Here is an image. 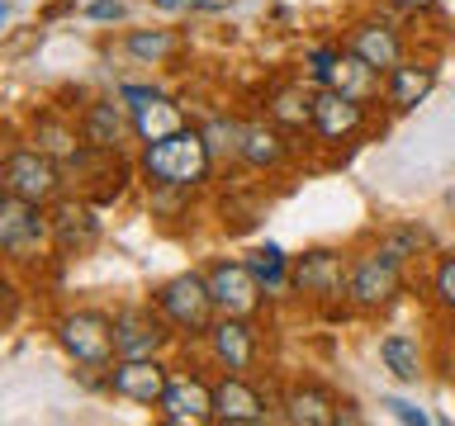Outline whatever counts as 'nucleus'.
<instances>
[{"label": "nucleus", "mask_w": 455, "mask_h": 426, "mask_svg": "<svg viewBox=\"0 0 455 426\" xmlns=\"http://www.w3.org/2000/svg\"><path fill=\"white\" fill-rule=\"evenodd\" d=\"M213 152L204 142V128L185 123L180 133L138 142V176L148 185H176V190H199L213 176Z\"/></svg>", "instance_id": "obj_1"}, {"label": "nucleus", "mask_w": 455, "mask_h": 426, "mask_svg": "<svg viewBox=\"0 0 455 426\" xmlns=\"http://www.w3.org/2000/svg\"><path fill=\"white\" fill-rule=\"evenodd\" d=\"M403 256L389 251L384 241L355 251L351 256V280H347V308L361 312V318H375V312L394 308V298L403 294Z\"/></svg>", "instance_id": "obj_2"}, {"label": "nucleus", "mask_w": 455, "mask_h": 426, "mask_svg": "<svg viewBox=\"0 0 455 426\" xmlns=\"http://www.w3.org/2000/svg\"><path fill=\"white\" fill-rule=\"evenodd\" d=\"M0 194H14L24 204H43L52 209L67 194V176L62 162L48 152H38L34 142H10V152L0 156Z\"/></svg>", "instance_id": "obj_3"}, {"label": "nucleus", "mask_w": 455, "mask_h": 426, "mask_svg": "<svg viewBox=\"0 0 455 426\" xmlns=\"http://www.w3.org/2000/svg\"><path fill=\"white\" fill-rule=\"evenodd\" d=\"M0 251H5L10 270L43 265L52 256V209L0 194Z\"/></svg>", "instance_id": "obj_4"}, {"label": "nucleus", "mask_w": 455, "mask_h": 426, "mask_svg": "<svg viewBox=\"0 0 455 426\" xmlns=\"http://www.w3.org/2000/svg\"><path fill=\"white\" fill-rule=\"evenodd\" d=\"M152 304L166 312V322L176 327L185 341L209 336V327L219 322V304H213V294H209L204 270H185V275L162 280L152 289Z\"/></svg>", "instance_id": "obj_5"}, {"label": "nucleus", "mask_w": 455, "mask_h": 426, "mask_svg": "<svg viewBox=\"0 0 455 426\" xmlns=\"http://www.w3.org/2000/svg\"><path fill=\"white\" fill-rule=\"evenodd\" d=\"M52 336H57V346L67 351L71 365L109 369L114 360H119V346H114V312H105V308H67V312H57Z\"/></svg>", "instance_id": "obj_6"}, {"label": "nucleus", "mask_w": 455, "mask_h": 426, "mask_svg": "<svg viewBox=\"0 0 455 426\" xmlns=\"http://www.w3.org/2000/svg\"><path fill=\"white\" fill-rule=\"evenodd\" d=\"M347 280H351V256L327 251V247L294 256V270H290V289L318 312H327V318H337L347 308Z\"/></svg>", "instance_id": "obj_7"}, {"label": "nucleus", "mask_w": 455, "mask_h": 426, "mask_svg": "<svg viewBox=\"0 0 455 426\" xmlns=\"http://www.w3.org/2000/svg\"><path fill=\"white\" fill-rule=\"evenodd\" d=\"M180 332L166 322V312L152 304H119L114 308V346L119 360H142V355H166V346Z\"/></svg>", "instance_id": "obj_8"}, {"label": "nucleus", "mask_w": 455, "mask_h": 426, "mask_svg": "<svg viewBox=\"0 0 455 426\" xmlns=\"http://www.w3.org/2000/svg\"><path fill=\"white\" fill-rule=\"evenodd\" d=\"M204 280H209V294L219 304V318H261L266 308V289L261 280L251 275L247 261H233V256H213L204 265Z\"/></svg>", "instance_id": "obj_9"}, {"label": "nucleus", "mask_w": 455, "mask_h": 426, "mask_svg": "<svg viewBox=\"0 0 455 426\" xmlns=\"http://www.w3.org/2000/svg\"><path fill=\"white\" fill-rule=\"evenodd\" d=\"M100 233H105L100 204H91V199H81V194H62L52 204V256L57 261H81V256H91Z\"/></svg>", "instance_id": "obj_10"}, {"label": "nucleus", "mask_w": 455, "mask_h": 426, "mask_svg": "<svg viewBox=\"0 0 455 426\" xmlns=\"http://www.w3.org/2000/svg\"><path fill=\"white\" fill-rule=\"evenodd\" d=\"M119 99L133 114V133L138 142H156V138H171L185 128V105L180 99L162 95L156 85H138V81H124L119 85Z\"/></svg>", "instance_id": "obj_11"}, {"label": "nucleus", "mask_w": 455, "mask_h": 426, "mask_svg": "<svg viewBox=\"0 0 455 426\" xmlns=\"http://www.w3.org/2000/svg\"><path fill=\"white\" fill-rule=\"evenodd\" d=\"M204 346L223 375H251L261 360V327H256V318H219L209 327Z\"/></svg>", "instance_id": "obj_12"}, {"label": "nucleus", "mask_w": 455, "mask_h": 426, "mask_svg": "<svg viewBox=\"0 0 455 426\" xmlns=\"http://www.w3.org/2000/svg\"><path fill=\"white\" fill-rule=\"evenodd\" d=\"M365 128H370V105L332 91V85H318V95H313V133H318V142L341 147V142H355Z\"/></svg>", "instance_id": "obj_13"}, {"label": "nucleus", "mask_w": 455, "mask_h": 426, "mask_svg": "<svg viewBox=\"0 0 455 426\" xmlns=\"http://www.w3.org/2000/svg\"><path fill=\"white\" fill-rule=\"evenodd\" d=\"M341 43H347L355 57H365L375 71H384V76H389V71L408 57V38L394 28L389 14H365V20H351L347 34H341Z\"/></svg>", "instance_id": "obj_14"}, {"label": "nucleus", "mask_w": 455, "mask_h": 426, "mask_svg": "<svg viewBox=\"0 0 455 426\" xmlns=\"http://www.w3.org/2000/svg\"><path fill=\"white\" fill-rule=\"evenodd\" d=\"M156 417L166 426H204L213 422V383L195 369H176L156 403Z\"/></svg>", "instance_id": "obj_15"}, {"label": "nucleus", "mask_w": 455, "mask_h": 426, "mask_svg": "<svg viewBox=\"0 0 455 426\" xmlns=\"http://www.w3.org/2000/svg\"><path fill=\"white\" fill-rule=\"evenodd\" d=\"M171 369L162 355H142V360H114L109 365V393L114 398H128V403L138 407H156L171 383Z\"/></svg>", "instance_id": "obj_16"}, {"label": "nucleus", "mask_w": 455, "mask_h": 426, "mask_svg": "<svg viewBox=\"0 0 455 426\" xmlns=\"http://www.w3.org/2000/svg\"><path fill=\"white\" fill-rule=\"evenodd\" d=\"M81 138L91 142V147H100V152H124L128 142H138V133H133V114H128V105L119 95H100V99H91V105L81 109Z\"/></svg>", "instance_id": "obj_17"}, {"label": "nucleus", "mask_w": 455, "mask_h": 426, "mask_svg": "<svg viewBox=\"0 0 455 426\" xmlns=\"http://www.w3.org/2000/svg\"><path fill=\"white\" fill-rule=\"evenodd\" d=\"M213 422H223V426H261V422H270V403L251 383V375H223L219 383H213Z\"/></svg>", "instance_id": "obj_18"}, {"label": "nucleus", "mask_w": 455, "mask_h": 426, "mask_svg": "<svg viewBox=\"0 0 455 426\" xmlns=\"http://www.w3.org/2000/svg\"><path fill=\"white\" fill-rule=\"evenodd\" d=\"M341 398L318 379H294L280 398V417L290 426H337L341 422Z\"/></svg>", "instance_id": "obj_19"}, {"label": "nucleus", "mask_w": 455, "mask_h": 426, "mask_svg": "<svg viewBox=\"0 0 455 426\" xmlns=\"http://www.w3.org/2000/svg\"><path fill=\"white\" fill-rule=\"evenodd\" d=\"M294 142L275 119H247L242 123V166L261 170V176H275V170L290 166Z\"/></svg>", "instance_id": "obj_20"}, {"label": "nucleus", "mask_w": 455, "mask_h": 426, "mask_svg": "<svg viewBox=\"0 0 455 426\" xmlns=\"http://www.w3.org/2000/svg\"><path fill=\"white\" fill-rule=\"evenodd\" d=\"M313 95H318L313 81H270L261 95L266 119H275L284 133H313Z\"/></svg>", "instance_id": "obj_21"}, {"label": "nucleus", "mask_w": 455, "mask_h": 426, "mask_svg": "<svg viewBox=\"0 0 455 426\" xmlns=\"http://www.w3.org/2000/svg\"><path fill=\"white\" fill-rule=\"evenodd\" d=\"M432 85H436V67L427 62V57H403V62L384 76V105H389V114H412L427 95H432Z\"/></svg>", "instance_id": "obj_22"}, {"label": "nucleus", "mask_w": 455, "mask_h": 426, "mask_svg": "<svg viewBox=\"0 0 455 426\" xmlns=\"http://www.w3.org/2000/svg\"><path fill=\"white\" fill-rule=\"evenodd\" d=\"M323 85H332V91L361 99V105H379V99H384V71H375L365 57H355L347 43H341V52H337V62H332V71H327Z\"/></svg>", "instance_id": "obj_23"}, {"label": "nucleus", "mask_w": 455, "mask_h": 426, "mask_svg": "<svg viewBox=\"0 0 455 426\" xmlns=\"http://www.w3.org/2000/svg\"><path fill=\"white\" fill-rule=\"evenodd\" d=\"M28 142H34L38 152L57 156V162H67V156H76L85 147L81 123H71V119H62V114H52V109L34 114V123H28Z\"/></svg>", "instance_id": "obj_24"}, {"label": "nucleus", "mask_w": 455, "mask_h": 426, "mask_svg": "<svg viewBox=\"0 0 455 426\" xmlns=\"http://www.w3.org/2000/svg\"><path fill=\"white\" fill-rule=\"evenodd\" d=\"M180 48H185V38L176 34V28H128L124 34V52L133 57V62H142V67L176 62Z\"/></svg>", "instance_id": "obj_25"}, {"label": "nucleus", "mask_w": 455, "mask_h": 426, "mask_svg": "<svg viewBox=\"0 0 455 426\" xmlns=\"http://www.w3.org/2000/svg\"><path fill=\"white\" fill-rule=\"evenodd\" d=\"M379 365L389 369L398 383H418V379L427 375L422 346H418L408 332H384V336H379Z\"/></svg>", "instance_id": "obj_26"}, {"label": "nucleus", "mask_w": 455, "mask_h": 426, "mask_svg": "<svg viewBox=\"0 0 455 426\" xmlns=\"http://www.w3.org/2000/svg\"><path fill=\"white\" fill-rule=\"evenodd\" d=\"M247 265L251 275L261 280V289L270 298L290 294V270H294V256H284V247H275V241H261V247L247 251Z\"/></svg>", "instance_id": "obj_27"}, {"label": "nucleus", "mask_w": 455, "mask_h": 426, "mask_svg": "<svg viewBox=\"0 0 455 426\" xmlns=\"http://www.w3.org/2000/svg\"><path fill=\"white\" fill-rule=\"evenodd\" d=\"M204 128V142L213 152V162L219 166H242V119H233V114H213Z\"/></svg>", "instance_id": "obj_28"}, {"label": "nucleus", "mask_w": 455, "mask_h": 426, "mask_svg": "<svg viewBox=\"0 0 455 426\" xmlns=\"http://www.w3.org/2000/svg\"><path fill=\"white\" fill-rule=\"evenodd\" d=\"M432 304L446 312V318H455V251L446 256H436V265H432Z\"/></svg>", "instance_id": "obj_29"}, {"label": "nucleus", "mask_w": 455, "mask_h": 426, "mask_svg": "<svg viewBox=\"0 0 455 426\" xmlns=\"http://www.w3.org/2000/svg\"><path fill=\"white\" fill-rule=\"evenodd\" d=\"M379 241H384L389 251H398L403 261H412V256H422L427 247H432V237H427L422 227H408V223H398V227H384V233H379Z\"/></svg>", "instance_id": "obj_30"}, {"label": "nucleus", "mask_w": 455, "mask_h": 426, "mask_svg": "<svg viewBox=\"0 0 455 426\" xmlns=\"http://www.w3.org/2000/svg\"><path fill=\"white\" fill-rule=\"evenodd\" d=\"M337 52H341V43H313V48H304V81H313V85H323L327 81V71H332V62H337Z\"/></svg>", "instance_id": "obj_31"}, {"label": "nucleus", "mask_w": 455, "mask_h": 426, "mask_svg": "<svg viewBox=\"0 0 455 426\" xmlns=\"http://www.w3.org/2000/svg\"><path fill=\"white\" fill-rule=\"evenodd\" d=\"M228 5H233V0H152L156 14H219Z\"/></svg>", "instance_id": "obj_32"}, {"label": "nucleus", "mask_w": 455, "mask_h": 426, "mask_svg": "<svg viewBox=\"0 0 455 426\" xmlns=\"http://www.w3.org/2000/svg\"><path fill=\"white\" fill-rule=\"evenodd\" d=\"M379 407L389 412L394 422H403V426H427L432 417H427L422 407H412V403H403V398H379Z\"/></svg>", "instance_id": "obj_33"}, {"label": "nucleus", "mask_w": 455, "mask_h": 426, "mask_svg": "<svg viewBox=\"0 0 455 426\" xmlns=\"http://www.w3.org/2000/svg\"><path fill=\"white\" fill-rule=\"evenodd\" d=\"M81 14H85V20H95V24H119V20H128V5H124V0H91Z\"/></svg>", "instance_id": "obj_34"}, {"label": "nucleus", "mask_w": 455, "mask_h": 426, "mask_svg": "<svg viewBox=\"0 0 455 426\" xmlns=\"http://www.w3.org/2000/svg\"><path fill=\"white\" fill-rule=\"evenodd\" d=\"M436 5H441V0H384V10H394V14H427Z\"/></svg>", "instance_id": "obj_35"}]
</instances>
